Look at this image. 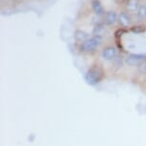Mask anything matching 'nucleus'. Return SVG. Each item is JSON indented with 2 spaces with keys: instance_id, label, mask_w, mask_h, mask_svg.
I'll list each match as a JSON object with an SVG mask.
<instances>
[{
  "instance_id": "ddd939ff",
  "label": "nucleus",
  "mask_w": 146,
  "mask_h": 146,
  "mask_svg": "<svg viewBox=\"0 0 146 146\" xmlns=\"http://www.w3.org/2000/svg\"><path fill=\"white\" fill-rule=\"evenodd\" d=\"M115 60V67H117V68H119L122 66V59H121V57L119 58V57H115V58L114 59Z\"/></svg>"
},
{
  "instance_id": "f03ea898",
  "label": "nucleus",
  "mask_w": 146,
  "mask_h": 146,
  "mask_svg": "<svg viewBox=\"0 0 146 146\" xmlns=\"http://www.w3.org/2000/svg\"><path fill=\"white\" fill-rule=\"evenodd\" d=\"M101 42H102V36L101 35H94V36L85 40L84 42L79 44L78 51L83 54L94 53L101 44Z\"/></svg>"
},
{
  "instance_id": "1a4fd4ad",
  "label": "nucleus",
  "mask_w": 146,
  "mask_h": 146,
  "mask_svg": "<svg viewBox=\"0 0 146 146\" xmlns=\"http://www.w3.org/2000/svg\"><path fill=\"white\" fill-rule=\"evenodd\" d=\"M125 6L128 11L130 12H135L139 9V0H126Z\"/></svg>"
},
{
  "instance_id": "39448f33",
  "label": "nucleus",
  "mask_w": 146,
  "mask_h": 146,
  "mask_svg": "<svg viewBox=\"0 0 146 146\" xmlns=\"http://www.w3.org/2000/svg\"><path fill=\"white\" fill-rule=\"evenodd\" d=\"M118 22H119V24L122 27H124V28H127L131 25V17L129 16V15L127 13H120L119 15H118Z\"/></svg>"
},
{
  "instance_id": "f257e3e1",
  "label": "nucleus",
  "mask_w": 146,
  "mask_h": 146,
  "mask_svg": "<svg viewBox=\"0 0 146 146\" xmlns=\"http://www.w3.org/2000/svg\"><path fill=\"white\" fill-rule=\"evenodd\" d=\"M104 76H105V73L102 67L98 65H93L92 67L88 69L84 78L87 84L91 86H96L103 80Z\"/></svg>"
},
{
  "instance_id": "4468645a",
  "label": "nucleus",
  "mask_w": 146,
  "mask_h": 146,
  "mask_svg": "<svg viewBox=\"0 0 146 146\" xmlns=\"http://www.w3.org/2000/svg\"><path fill=\"white\" fill-rule=\"evenodd\" d=\"M115 3H117V4L120 5V4L125 3V2H126V0H115Z\"/></svg>"
},
{
  "instance_id": "7ed1b4c3",
  "label": "nucleus",
  "mask_w": 146,
  "mask_h": 146,
  "mask_svg": "<svg viewBox=\"0 0 146 146\" xmlns=\"http://www.w3.org/2000/svg\"><path fill=\"white\" fill-rule=\"evenodd\" d=\"M146 59V54H130L129 56L126 57L125 61L126 63L131 66V67H135L140 64L142 61H144Z\"/></svg>"
},
{
  "instance_id": "9b49d317",
  "label": "nucleus",
  "mask_w": 146,
  "mask_h": 146,
  "mask_svg": "<svg viewBox=\"0 0 146 146\" xmlns=\"http://www.w3.org/2000/svg\"><path fill=\"white\" fill-rule=\"evenodd\" d=\"M137 15L139 19H146V5H140L137 11Z\"/></svg>"
},
{
  "instance_id": "9d476101",
  "label": "nucleus",
  "mask_w": 146,
  "mask_h": 146,
  "mask_svg": "<svg viewBox=\"0 0 146 146\" xmlns=\"http://www.w3.org/2000/svg\"><path fill=\"white\" fill-rule=\"evenodd\" d=\"M104 30V23L102 22H98L96 23L95 27L93 28V35H100L101 33L103 32Z\"/></svg>"
},
{
  "instance_id": "423d86ee",
  "label": "nucleus",
  "mask_w": 146,
  "mask_h": 146,
  "mask_svg": "<svg viewBox=\"0 0 146 146\" xmlns=\"http://www.w3.org/2000/svg\"><path fill=\"white\" fill-rule=\"evenodd\" d=\"M91 7H92L94 13H95L96 15H104L103 6L100 0H92V1H91Z\"/></svg>"
},
{
  "instance_id": "f8f14e48",
  "label": "nucleus",
  "mask_w": 146,
  "mask_h": 146,
  "mask_svg": "<svg viewBox=\"0 0 146 146\" xmlns=\"http://www.w3.org/2000/svg\"><path fill=\"white\" fill-rule=\"evenodd\" d=\"M130 31L135 33V34H141V33H144L146 31V27L142 25L133 26L132 28H130Z\"/></svg>"
},
{
  "instance_id": "6e6552de",
  "label": "nucleus",
  "mask_w": 146,
  "mask_h": 146,
  "mask_svg": "<svg viewBox=\"0 0 146 146\" xmlns=\"http://www.w3.org/2000/svg\"><path fill=\"white\" fill-rule=\"evenodd\" d=\"M89 37V34L84 31H82V30H76L75 32V39L78 41V42H84L85 40H87Z\"/></svg>"
},
{
  "instance_id": "0eeeda50",
  "label": "nucleus",
  "mask_w": 146,
  "mask_h": 146,
  "mask_svg": "<svg viewBox=\"0 0 146 146\" xmlns=\"http://www.w3.org/2000/svg\"><path fill=\"white\" fill-rule=\"evenodd\" d=\"M117 19V15L115 11H109V12L106 13V15H105V23L107 25L111 26V25H114Z\"/></svg>"
},
{
  "instance_id": "20e7f679",
  "label": "nucleus",
  "mask_w": 146,
  "mask_h": 146,
  "mask_svg": "<svg viewBox=\"0 0 146 146\" xmlns=\"http://www.w3.org/2000/svg\"><path fill=\"white\" fill-rule=\"evenodd\" d=\"M101 56L104 60H107V61L114 60L117 57V49L113 46H107L101 52Z\"/></svg>"
}]
</instances>
